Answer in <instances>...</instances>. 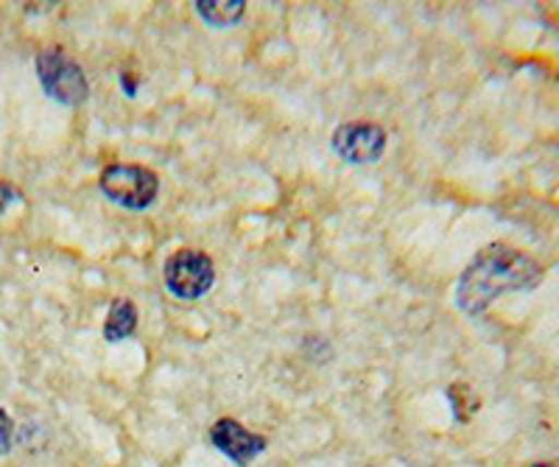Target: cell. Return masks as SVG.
<instances>
[{
    "label": "cell",
    "instance_id": "obj_10",
    "mask_svg": "<svg viewBox=\"0 0 559 467\" xmlns=\"http://www.w3.org/2000/svg\"><path fill=\"white\" fill-rule=\"evenodd\" d=\"M14 445V420L0 409V456H7Z\"/></svg>",
    "mask_w": 559,
    "mask_h": 467
},
{
    "label": "cell",
    "instance_id": "obj_2",
    "mask_svg": "<svg viewBox=\"0 0 559 467\" xmlns=\"http://www.w3.org/2000/svg\"><path fill=\"white\" fill-rule=\"evenodd\" d=\"M37 79L43 91L57 104L76 107L90 96V82L84 76V68L76 59L64 53L62 48H45L37 53Z\"/></svg>",
    "mask_w": 559,
    "mask_h": 467
},
{
    "label": "cell",
    "instance_id": "obj_9",
    "mask_svg": "<svg viewBox=\"0 0 559 467\" xmlns=\"http://www.w3.org/2000/svg\"><path fill=\"white\" fill-rule=\"evenodd\" d=\"M448 397H451L453 411H456V420H467L478 409V397L473 395V390L467 384H453L448 390Z\"/></svg>",
    "mask_w": 559,
    "mask_h": 467
},
{
    "label": "cell",
    "instance_id": "obj_1",
    "mask_svg": "<svg viewBox=\"0 0 559 467\" xmlns=\"http://www.w3.org/2000/svg\"><path fill=\"white\" fill-rule=\"evenodd\" d=\"M543 266L509 243H489L476 252L456 286V306L464 314L481 316L496 300L512 291H532L543 283Z\"/></svg>",
    "mask_w": 559,
    "mask_h": 467
},
{
    "label": "cell",
    "instance_id": "obj_3",
    "mask_svg": "<svg viewBox=\"0 0 559 467\" xmlns=\"http://www.w3.org/2000/svg\"><path fill=\"white\" fill-rule=\"evenodd\" d=\"M98 185L115 205L127 207V211H146L159 193V177L152 168L138 166V163H112L104 168Z\"/></svg>",
    "mask_w": 559,
    "mask_h": 467
},
{
    "label": "cell",
    "instance_id": "obj_11",
    "mask_svg": "<svg viewBox=\"0 0 559 467\" xmlns=\"http://www.w3.org/2000/svg\"><path fill=\"white\" fill-rule=\"evenodd\" d=\"M14 199H17V191H14V185H9V182H0V213L7 211Z\"/></svg>",
    "mask_w": 559,
    "mask_h": 467
},
{
    "label": "cell",
    "instance_id": "obj_7",
    "mask_svg": "<svg viewBox=\"0 0 559 467\" xmlns=\"http://www.w3.org/2000/svg\"><path fill=\"white\" fill-rule=\"evenodd\" d=\"M138 327V308L127 297H115L112 306H109L107 322H104V339L109 345H118V342L129 339Z\"/></svg>",
    "mask_w": 559,
    "mask_h": 467
},
{
    "label": "cell",
    "instance_id": "obj_8",
    "mask_svg": "<svg viewBox=\"0 0 559 467\" xmlns=\"http://www.w3.org/2000/svg\"><path fill=\"white\" fill-rule=\"evenodd\" d=\"M197 12L199 17L207 20V26H216V28H224V26H233V23H238L243 14V3L241 0H218V3H210V0H197Z\"/></svg>",
    "mask_w": 559,
    "mask_h": 467
},
{
    "label": "cell",
    "instance_id": "obj_6",
    "mask_svg": "<svg viewBox=\"0 0 559 467\" xmlns=\"http://www.w3.org/2000/svg\"><path fill=\"white\" fill-rule=\"evenodd\" d=\"M210 442L236 465H252L266 451V440L261 434H252L247 426H241L233 417H224L210 429Z\"/></svg>",
    "mask_w": 559,
    "mask_h": 467
},
{
    "label": "cell",
    "instance_id": "obj_12",
    "mask_svg": "<svg viewBox=\"0 0 559 467\" xmlns=\"http://www.w3.org/2000/svg\"><path fill=\"white\" fill-rule=\"evenodd\" d=\"M121 87H123V93H127L129 98L138 96V82H134V79H132V73H123V76H121Z\"/></svg>",
    "mask_w": 559,
    "mask_h": 467
},
{
    "label": "cell",
    "instance_id": "obj_13",
    "mask_svg": "<svg viewBox=\"0 0 559 467\" xmlns=\"http://www.w3.org/2000/svg\"><path fill=\"white\" fill-rule=\"evenodd\" d=\"M532 467H557V465H551V462H540V465H532Z\"/></svg>",
    "mask_w": 559,
    "mask_h": 467
},
{
    "label": "cell",
    "instance_id": "obj_5",
    "mask_svg": "<svg viewBox=\"0 0 559 467\" xmlns=\"http://www.w3.org/2000/svg\"><path fill=\"white\" fill-rule=\"evenodd\" d=\"M333 152L344 163L369 166V163L381 160V154L386 152V132L372 121L342 123L333 135Z\"/></svg>",
    "mask_w": 559,
    "mask_h": 467
},
{
    "label": "cell",
    "instance_id": "obj_4",
    "mask_svg": "<svg viewBox=\"0 0 559 467\" xmlns=\"http://www.w3.org/2000/svg\"><path fill=\"white\" fill-rule=\"evenodd\" d=\"M216 283V266L199 250H177L166 261V286L179 300H202Z\"/></svg>",
    "mask_w": 559,
    "mask_h": 467
}]
</instances>
